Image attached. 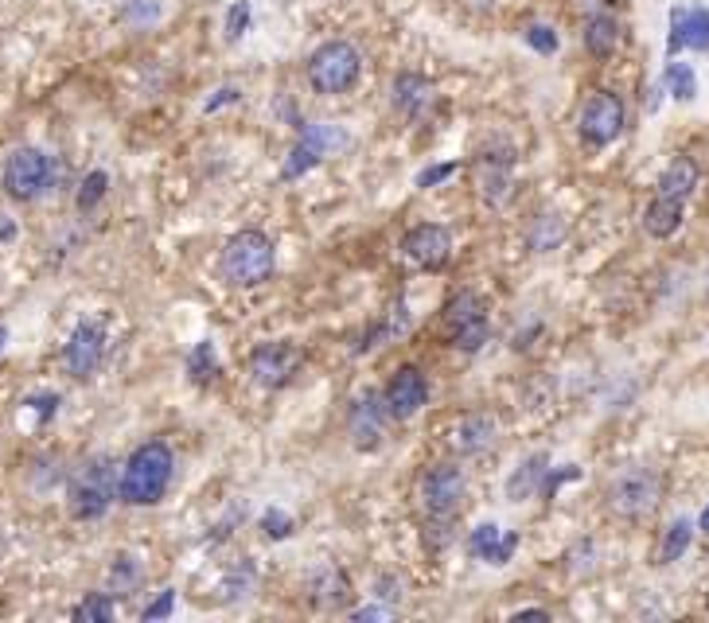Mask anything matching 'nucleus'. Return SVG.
<instances>
[{
	"mask_svg": "<svg viewBox=\"0 0 709 623\" xmlns=\"http://www.w3.org/2000/svg\"><path fill=\"white\" fill-rule=\"evenodd\" d=\"M164 12V0H125L121 20L129 27H152Z\"/></svg>",
	"mask_w": 709,
	"mask_h": 623,
	"instance_id": "72a5a7b5",
	"label": "nucleus"
},
{
	"mask_svg": "<svg viewBox=\"0 0 709 623\" xmlns=\"http://www.w3.org/2000/svg\"><path fill=\"white\" fill-rule=\"evenodd\" d=\"M336 144H344V133H339L336 125H304L301 137H297L293 152L284 156L281 164V179H301L316 168L324 156H328Z\"/></svg>",
	"mask_w": 709,
	"mask_h": 623,
	"instance_id": "9b49d317",
	"label": "nucleus"
},
{
	"mask_svg": "<svg viewBox=\"0 0 709 623\" xmlns=\"http://www.w3.org/2000/svg\"><path fill=\"white\" fill-rule=\"evenodd\" d=\"M561 234H566V226H561L558 214L542 211V214H534V223H531V234H526V242H531L534 254H550V249L561 242Z\"/></svg>",
	"mask_w": 709,
	"mask_h": 623,
	"instance_id": "bb28decb",
	"label": "nucleus"
},
{
	"mask_svg": "<svg viewBox=\"0 0 709 623\" xmlns=\"http://www.w3.org/2000/svg\"><path fill=\"white\" fill-rule=\"evenodd\" d=\"M671 55L683 47L690 51H709V9H674L671 12Z\"/></svg>",
	"mask_w": 709,
	"mask_h": 623,
	"instance_id": "a211bd4d",
	"label": "nucleus"
},
{
	"mask_svg": "<svg viewBox=\"0 0 709 623\" xmlns=\"http://www.w3.org/2000/svg\"><path fill=\"white\" fill-rule=\"evenodd\" d=\"M456 172H461V164H456V161H449V164H433V168L417 172V179H414V184L421 187V191H429V187L444 184V179H453Z\"/></svg>",
	"mask_w": 709,
	"mask_h": 623,
	"instance_id": "e433bc0d",
	"label": "nucleus"
},
{
	"mask_svg": "<svg viewBox=\"0 0 709 623\" xmlns=\"http://www.w3.org/2000/svg\"><path fill=\"white\" fill-rule=\"evenodd\" d=\"M581 44H585V51L593 55V59H612L616 47H620V24H616V16H608V12H593V16L585 20Z\"/></svg>",
	"mask_w": 709,
	"mask_h": 623,
	"instance_id": "412c9836",
	"label": "nucleus"
},
{
	"mask_svg": "<svg viewBox=\"0 0 709 623\" xmlns=\"http://www.w3.org/2000/svg\"><path fill=\"white\" fill-rule=\"evenodd\" d=\"M441 328H444V343H449V348L464 351V355H476L491 336V320H488V304H484V296L472 293V289L456 293L453 301L444 304Z\"/></svg>",
	"mask_w": 709,
	"mask_h": 623,
	"instance_id": "423d86ee",
	"label": "nucleus"
},
{
	"mask_svg": "<svg viewBox=\"0 0 709 623\" xmlns=\"http://www.w3.org/2000/svg\"><path fill=\"white\" fill-rule=\"evenodd\" d=\"M261 534L274 538V542L289 538V534H293V515H284L281 507H269L266 515H261Z\"/></svg>",
	"mask_w": 709,
	"mask_h": 623,
	"instance_id": "f704fd0d",
	"label": "nucleus"
},
{
	"mask_svg": "<svg viewBox=\"0 0 709 623\" xmlns=\"http://www.w3.org/2000/svg\"><path fill=\"white\" fill-rule=\"evenodd\" d=\"M523 39H526V44H531L538 55H554V51H558V44H561L558 32H554L550 24H531V27L523 32Z\"/></svg>",
	"mask_w": 709,
	"mask_h": 623,
	"instance_id": "c9c22d12",
	"label": "nucleus"
},
{
	"mask_svg": "<svg viewBox=\"0 0 709 623\" xmlns=\"http://www.w3.org/2000/svg\"><path fill=\"white\" fill-rule=\"evenodd\" d=\"M374 588H379V597L391 600V604H394V600H402V580L391 577V573H386V577H379V585H374Z\"/></svg>",
	"mask_w": 709,
	"mask_h": 623,
	"instance_id": "ea45409f",
	"label": "nucleus"
},
{
	"mask_svg": "<svg viewBox=\"0 0 709 623\" xmlns=\"http://www.w3.org/2000/svg\"><path fill=\"white\" fill-rule=\"evenodd\" d=\"M71 615L74 623H109L114 620V592H86Z\"/></svg>",
	"mask_w": 709,
	"mask_h": 623,
	"instance_id": "c756f323",
	"label": "nucleus"
},
{
	"mask_svg": "<svg viewBox=\"0 0 709 623\" xmlns=\"http://www.w3.org/2000/svg\"><path fill=\"white\" fill-rule=\"evenodd\" d=\"M519 550V534L514 530H499L496 522L476 526L468 534V553L476 561H488V565H507Z\"/></svg>",
	"mask_w": 709,
	"mask_h": 623,
	"instance_id": "f3484780",
	"label": "nucleus"
},
{
	"mask_svg": "<svg viewBox=\"0 0 709 623\" xmlns=\"http://www.w3.org/2000/svg\"><path fill=\"white\" fill-rule=\"evenodd\" d=\"M55 184V161L36 144H20L9 152L4 172H0V187L12 203H36L51 191Z\"/></svg>",
	"mask_w": 709,
	"mask_h": 623,
	"instance_id": "39448f33",
	"label": "nucleus"
},
{
	"mask_svg": "<svg viewBox=\"0 0 709 623\" xmlns=\"http://www.w3.org/2000/svg\"><path fill=\"white\" fill-rule=\"evenodd\" d=\"M309 600L319 612H339L351 604V577L336 565H319L309 577Z\"/></svg>",
	"mask_w": 709,
	"mask_h": 623,
	"instance_id": "dca6fc26",
	"label": "nucleus"
},
{
	"mask_svg": "<svg viewBox=\"0 0 709 623\" xmlns=\"http://www.w3.org/2000/svg\"><path fill=\"white\" fill-rule=\"evenodd\" d=\"M172 612H176V592H172V588H164V592H156V600H152V604H144L141 620H144V623L168 620Z\"/></svg>",
	"mask_w": 709,
	"mask_h": 623,
	"instance_id": "4c0bfd02",
	"label": "nucleus"
},
{
	"mask_svg": "<svg viewBox=\"0 0 709 623\" xmlns=\"http://www.w3.org/2000/svg\"><path fill=\"white\" fill-rule=\"evenodd\" d=\"M4 550H9V538H4V530H0V557H4Z\"/></svg>",
	"mask_w": 709,
	"mask_h": 623,
	"instance_id": "de8ad7c7",
	"label": "nucleus"
},
{
	"mask_svg": "<svg viewBox=\"0 0 709 623\" xmlns=\"http://www.w3.org/2000/svg\"><path fill=\"white\" fill-rule=\"evenodd\" d=\"M464 491H468V480L456 463H433L426 475H421V507H426L429 518L437 522H449V518L461 510Z\"/></svg>",
	"mask_w": 709,
	"mask_h": 623,
	"instance_id": "1a4fd4ad",
	"label": "nucleus"
},
{
	"mask_svg": "<svg viewBox=\"0 0 709 623\" xmlns=\"http://www.w3.org/2000/svg\"><path fill=\"white\" fill-rule=\"evenodd\" d=\"M663 498V475L655 468H628L608 483V510L616 518L639 522L659 507Z\"/></svg>",
	"mask_w": 709,
	"mask_h": 623,
	"instance_id": "0eeeda50",
	"label": "nucleus"
},
{
	"mask_svg": "<svg viewBox=\"0 0 709 623\" xmlns=\"http://www.w3.org/2000/svg\"><path fill=\"white\" fill-rule=\"evenodd\" d=\"M391 102H394V109H398L402 117L417 121V117L426 114L429 102H433V82H429L426 74H417V71H402L398 79H394V86H391Z\"/></svg>",
	"mask_w": 709,
	"mask_h": 623,
	"instance_id": "6ab92c4d",
	"label": "nucleus"
},
{
	"mask_svg": "<svg viewBox=\"0 0 709 623\" xmlns=\"http://www.w3.org/2000/svg\"><path fill=\"white\" fill-rule=\"evenodd\" d=\"M297 366H301V351L293 343H257L249 351V378L266 390H281L293 383Z\"/></svg>",
	"mask_w": 709,
	"mask_h": 623,
	"instance_id": "4468645a",
	"label": "nucleus"
},
{
	"mask_svg": "<svg viewBox=\"0 0 709 623\" xmlns=\"http://www.w3.org/2000/svg\"><path fill=\"white\" fill-rule=\"evenodd\" d=\"M172 475H176V452L164 440H144L121 463L117 498L125 507H156L160 498L168 495Z\"/></svg>",
	"mask_w": 709,
	"mask_h": 623,
	"instance_id": "f257e3e1",
	"label": "nucleus"
},
{
	"mask_svg": "<svg viewBox=\"0 0 709 623\" xmlns=\"http://www.w3.org/2000/svg\"><path fill=\"white\" fill-rule=\"evenodd\" d=\"M309 86L324 98H339L347 90L359 82L363 74V55L359 47L347 44V39H328V44H319L316 51L309 55Z\"/></svg>",
	"mask_w": 709,
	"mask_h": 623,
	"instance_id": "20e7f679",
	"label": "nucleus"
},
{
	"mask_svg": "<svg viewBox=\"0 0 709 623\" xmlns=\"http://www.w3.org/2000/svg\"><path fill=\"white\" fill-rule=\"evenodd\" d=\"M511 620H550V612L546 608H519V612H511Z\"/></svg>",
	"mask_w": 709,
	"mask_h": 623,
	"instance_id": "c03bdc74",
	"label": "nucleus"
},
{
	"mask_svg": "<svg viewBox=\"0 0 709 623\" xmlns=\"http://www.w3.org/2000/svg\"><path fill=\"white\" fill-rule=\"evenodd\" d=\"M106 191H109V176H106L102 168H94V172H90V176L79 184V196H74V207H79V211H94V207H98L102 199H106Z\"/></svg>",
	"mask_w": 709,
	"mask_h": 623,
	"instance_id": "473e14b6",
	"label": "nucleus"
},
{
	"mask_svg": "<svg viewBox=\"0 0 709 623\" xmlns=\"http://www.w3.org/2000/svg\"><path fill=\"white\" fill-rule=\"evenodd\" d=\"M274 266H277L274 238L261 231H239L234 238H226V246H222V254H219L222 281L234 289L266 285L269 277H274Z\"/></svg>",
	"mask_w": 709,
	"mask_h": 623,
	"instance_id": "7ed1b4c3",
	"label": "nucleus"
},
{
	"mask_svg": "<svg viewBox=\"0 0 709 623\" xmlns=\"http://www.w3.org/2000/svg\"><path fill=\"white\" fill-rule=\"evenodd\" d=\"M59 358H62V371L71 374V378H79V383L94 378L102 358H106V328H102L98 320L74 324V331L67 336V343H62Z\"/></svg>",
	"mask_w": 709,
	"mask_h": 623,
	"instance_id": "9d476101",
	"label": "nucleus"
},
{
	"mask_svg": "<svg viewBox=\"0 0 709 623\" xmlns=\"http://www.w3.org/2000/svg\"><path fill=\"white\" fill-rule=\"evenodd\" d=\"M117 468L109 456H90L67 475V510L74 522H98L117 498Z\"/></svg>",
	"mask_w": 709,
	"mask_h": 623,
	"instance_id": "f03ea898",
	"label": "nucleus"
},
{
	"mask_svg": "<svg viewBox=\"0 0 709 623\" xmlns=\"http://www.w3.org/2000/svg\"><path fill=\"white\" fill-rule=\"evenodd\" d=\"M239 98H242V94H239V90H234V86H222L219 94H214V98H207V106H204V109H207V114H214V109L231 106V102H239Z\"/></svg>",
	"mask_w": 709,
	"mask_h": 623,
	"instance_id": "a19ab883",
	"label": "nucleus"
},
{
	"mask_svg": "<svg viewBox=\"0 0 709 623\" xmlns=\"http://www.w3.org/2000/svg\"><path fill=\"white\" fill-rule=\"evenodd\" d=\"M663 82L678 102H694V94H698L694 67H686V62H671V67H666V74H663Z\"/></svg>",
	"mask_w": 709,
	"mask_h": 623,
	"instance_id": "2f4dec72",
	"label": "nucleus"
},
{
	"mask_svg": "<svg viewBox=\"0 0 709 623\" xmlns=\"http://www.w3.org/2000/svg\"><path fill=\"white\" fill-rule=\"evenodd\" d=\"M496 433H499V425L491 413H468V418L453 428V440H449V445H453L461 456H476V452H488V448L496 445Z\"/></svg>",
	"mask_w": 709,
	"mask_h": 623,
	"instance_id": "aec40b11",
	"label": "nucleus"
},
{
	"mask_svg": "<svg viewBox=\"0 0 709 623\" xmlns=\"http://www.w3.org/2000/svg\"><path fill=\"white\" fill-rule=\"evenodd\" d=\"M698 526H701V530H706V534H709V507L701 510V522H698Z\"/></svg>",
	"mask_w": 709,
	"mask_h": 623,
	"instance_id": "49530a36",
	"label": "nucleus"
},
{
	"mask_svg": "<svg viewBox=\"0 0 709 623\" xmlns=\"http://www.w3.org/2000/svg\"><path fill=\"white\" fill-rule=\"evenodd\" d=\"M624 125H628V109H624L620 94H612V90H593L581 106V117H577V133L589 149H608L616 137L624 133Z\"/></svg>",
	"mask_w": 709,
	"mask_h": 623,
	"instance_id": "6e6552de",
	"label": "nucleus"
},
{
	"mask_svg": "<svg viewBox=\"0 0 709 623\" xmlns=\"http://www.w3.org/2000/svg\"><path fill=\"white\" fill-rule=\"evenodd\" d=\"M141 561L133 557V553H117L114 561H109V573H106V592H114V597H133L137 588H141Z\"/></svg>",
	"mask_w": 709,
	"mask_h": 623,
	"instance_id": "393cba45",
	"label": "nucleus"
},
{
	"mask_svg": "<svg viewBox=\"0 0 709 623\" xmlns=\"http://www.w3.org/2000/svg\"><path fill=\"white\" fill-rule=\"evenodd\" d=\"M546 475H550V456L546 452L523 460L519 468H514L511 480H507V498H511V503H523V498L538 495L542 483H546Z\"/></svg>",
	"mask_w": 709,
	"mask_h": 623,
	"instance_id": "4be33fe9",
	"label": "nucleus"
},
{
	"mask_svg": "<svg viewBox=\"0 0 709 623\" xmlns=\"http://www.w3.org/2000/svg\"><path fill=\"white\" fill-rule=\"evenodd\" d=\"M4 343H9V328H0V351H4Z\"/></svg>",
	"mask_w": 709,
	"mask_h": 623,
	"instance_id": "09e8293b",
	"label": "nucleus"
},
{
	"mask_svg": "<svg viewBox=\"0 0 709 623\" xmlns=\"http://www.w3.org/2000/svg\"><path fill=\"white\" fill-rule=\"evenodd\" d=\"M409 328V312H406V304H398V308L386 316L382 324H374L371 331H367L359 343H354V355H363V351H374L379 343H386V339H394V336H402V331Z\"/></svg>",
	"mask_w": 709,
	"mask_h": 623,
	"instance_id": "a878e982",
	"label": "nucleus"
},
{
	"mask_svg": "<svg viewBox=\"0 0 709 623\" xmlns=\"http://www.w3.org/2000/svg\"><path fill=\"white\" fill-rule=\"evenodd\" d=\"M694 187H698V164L690 161V156H678V161H671L663 168V176H659V196L666 199H690Z\"/></svg>",
	"mask_w": 709,
	"mask_h": 623,
	"instance_id": "b1692460",
	"label": "nucleus"
},
{
	"mask_svg": "<svg viewBox=\"0 0 709 623\" xmlns=\"http://www.w3.org/2000/svg\"><path fill=\"white\" fill-rule=\"evenodd\" d=\"M32 405H36V410H39V418L47 421L55 410H59V393H44V398H36V401H32Z\"/></svg>",
	"mask_w": 709,
	"mask_h": 623,
	"instance_id": "79ce46f5",
	"label": "nucleus"
},
{
	"mask_svg": "<svg viewBox=\"0 0 709 623\" xmlns=\"http://www.w3.org/2000/svg\"><path fill=\"white\" fill-rule=\"evenodd\" d=\"M16 238V223H12V219H4V214H0V242H12Z\"/></svg>",
	"mask_w": 709,
	"mask_h": 623,
	"instance_id": "a18cd8bd",
	"label": "nucleus"
},
{
	"mask_svg": "<svg viewBox=\"0 0 709 623\" xmlns=\"http://www.w3.org/2000/svg\"><path fill=\"white\" fill-rule=\"evenodd\" d=\"M402 249H406L409 261L437 273V269H444L449 258H453V234L444 231L441 223H421L402 238Z\"/></svg>",
	"mask_w": 709,
	"mask_h": 623,
	"instance_id": "2eb2a0df",
	"label": "nucleus"
},
{
	"mask_svg": "<svg viewBox=\"0 0 709 623\" xmlns=\"http://www.w3.org/2000/svg\"><path fill=\"white\" fill-rule=\"evenodd\" d=\"M386 615H391L386 608H354L351 620H354V623H367V620H386Z\"/></svg>",
	"mask_w": 709,
	"mask_h": 623,
	"instance_id": "37998d69",
	"label": "nucleus"
},
{
	"mask_svg": "<svg viewBox=\"0 0 709 623\" xmlns=\"http://www.w3.org/2000/svg\"><path fill=\"white\" fill-rule=\"evenodd\" d=\"M382 401H386V410H391L394 421L417 418L421 405L429 401V383H426V374H421V366H414V363L398 366V371L386 378V386H382Z\"/></svg>",
	"mask_w": 709,
	"mask_h": 623,
	"instance_id": "ddd939ff",
	"label": "nucleus"
},
{
	"mask_svg": "<svg viewBox=\"0 0 709 623\" xmlns=\"http://www.w3.org/2000/svg\"><path fill=\"white\" fill-rule=\"evenodd\" d=\"M187 374H191V383H199V386H211L214 378H219V355H214L211 339H204V343L191 348V355H187Z\"/></svg>",
	"mask_w": 709,
	"mask_h": 623,
	"instance_id": "cd10ccee",
	"label": "nucleus"
},
{
	"mask_svg": "<svg viewBox=\"0 0 709 623\" xmlns=\"http://www.w3.org/2000/svg\"><path fill=\"white\" fill-rule=\"evenodd\" d=\"M391 421V410H386V401L382 393L367 390L347 405V436H351V445L359 452H374L382 445V428Z\"/></svg>",
	"mask_w": 709,
	"mask_h": 623,
	"instance_id": "f8f14e48",
	"label": "nucleus"
},
{
	"mask_svg": "<svg viewBox=\"0 0 709 623\" xmlns=\"http://www.w3.org/2000/svg\"><path fill=\"white\" fill-rule=\"evenodd\" d=\"M690 542H694V522H686V518L671 522L663 534V545H659V565H674V561L690 550Z\"/></svg>",
	"mask_w": 709,
	"mask_h": 623,
	"instance_id": "c85d7f7f",
	"label": "nucleus"
},
{
	"mask_svg": "<svg viewBox=\"0 0 709 623\" xmlns=\"http://www.w3.org/2000/svg\"><path fill=\"white\" fill-rule=\"evenodd\" d=\"M254 588H257L254 561H242V565H234V569L226 573V580H222V597H226V600H246Z\"/></svg>",
	"mask_w": 709,
	"mask_h": 623,
	"instance_id": "7c9ffc66",
	"label": "nucleus"
},
{
	"mask_svg": "<svg viewBox=\"0 0 709 623\" xmlns=\"http://www.w3.org/2000/svg\"><path fill=\"white\" fill-rule=\"evenodd\" d=\"M246 27H249V4L239 0V4H231V12H226V39H239Z\"/></svg>",
	"mask_w": 709,
	"mask_h": 623,
	"instance_id": "58836bf2",
	"label": "nucleus"
},
{
	"mask_svg": "<svg viewBox=\"0 0 709 623\" xmlns=\"http://www.w3.org/2000/svg\"><path fill=\"white\" fill-rule=\"evenodd\" d=\"M683 226V199H666V196H655L643 211V231L651 238H671L674 231Z\"/></svg>",
	"mask_w": 709,
	"mask_h": 623,
	"instance_id": "5701e85b",
	"label": "nucleus"
}]
</instances>
